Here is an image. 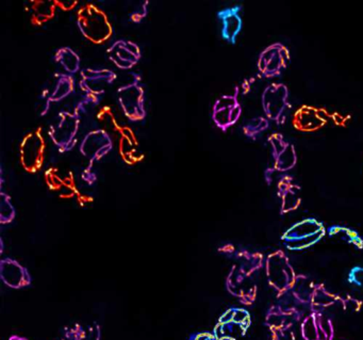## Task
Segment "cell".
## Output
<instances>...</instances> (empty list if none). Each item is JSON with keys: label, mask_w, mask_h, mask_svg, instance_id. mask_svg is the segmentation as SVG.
<instances>
[{"label": "cell", "mask_w": 363, "mask_h": 340, "mask_svg": "<svg viewBox=\"0 0 363 340\" xmlns=\"http://www.w3.org/2000/svg\"><path fill=\"white\" fill-rule=\"evenodd\" d=\"M75 91V79L69 74L56 75L52 80V84L43 91L44 107L41 116H46L52 104L60 103L69 97Z\"/></svg>", "instance_id": "obj_20"}, {"label": "cell", "mask_w": 363, "mask_h": 340, "mask_svg": "<svg viewBox=\"0 0 363 340\" xmlns=\"http://www.w3.org/2000/svg\"><path fill=\"white\" fill-rule=\"evenodd\" d=\"M277 195L280 199V214H288L298 209L301 204V189L290 175L278 182Z\"/></svg>", "instance_id": "obj_22"}, {"label": "cell", "mask_w": 363, "mask_h": 340, "mask_svg": "<svg viewBox=\"0 0 363 340\" xmlns=\"http://www.w3.org/2000/svg\"><path fill=\"white\" fill-rule=\"evenodd\" d=\"M45 154L46 141L41 127L26 133L20 146V161L23 169L30 174L38 173L43 167Z\"/></svg>", "instance_id": "obj_11"}, {"label": "cell", "mask_w": 363, "mask_h": 340, "mask_svg": "<svg viewBox=\"0 0 363 340\" xmlns=\"http://www.w3.org/2000/svg\"><path fill=\"white\" fill-rule=\"evenodd\" d=\"M339 305L344 312H358L363 306V302L350 295H339Z\"/></svg>", "instance_id": "obj_33"}, {"label": "cell", "mask_w": 363, "mask_h": 340, "mask_svg": "<svg viewBox=\"0 0 363 340\" xmlns=\"http://www.w3.org/2000/svg\"><path fill=\"white\" fill-rule=\"evenodd\" d=\"M350 116H344V114H341L340 112L330 114V121L335 126L345 127L347 123L350 122Z\"/></svg>", "instance_id": "obj_37"}, {"label": "cell", "mask_w": 363, "mask_h": 340, "mask_svg": "<svg viewBox=\"0 0 363 340\" xmlns=\"http://www.w3.org/2000/svg\"><path fill=\"white\" fill-rule=\"evenodd\" d=\"M0 276L6 286L22 289L31 284L28 270L14 259L6 258L0 263Z\"/></svg>", "instance_id": "obj_25"}, {"label": "cell", "mask_w": 363, "mask_h": 340, "mask_svg": "<svg viewBox=\"0 0 363 340\" xmlns=\"http://www.w3.org/2000/svg\"><path fill=\"white\" fill-rule=\"evenodd\" d=\"M347 280L352 287L363 291V267L361 265L352 267L348 272Z\"/></svg>", "instance_id": "obj_34"}, {"label": "cell", "mask_w": 363, "mask_h": 340, "mask_svg": "<svg viewBox=\"0 0 363 340\" xmlns=\"http://www.w3.org/2000/svg\"><path fill=\"white\" fill-rule=\"evenodd\" d=\"M261 105L267 120L277 125H284L291 110L288 87L277 82L267 86L261 95Z\"/></svg>", "instance_id": "obj_9"}, {"label": "cell", "mask_w": 363, "mask_h": 340, "mask_svg": "<svg viewBox=\"0 0 363 340\" xmlns=\"http://www.w3.org/2000/svg\"><path fill=\"white\" fill-rule=\"evenodd\" d=\"M327 235L326 227L314 218L303 219L289 227L281 236L286 250L301 252L315 246Z\"/></svg>", "instance_id": "obj_5"}, {"label": "cell", "mask_w": 363, "mask_h": 340, "mask_svg": "<svg viewBox=\"0 0 363 340\" xmlns=\"http://www.w3.org/2000/svg\"><path fill=\"white\" fill-rule=\"evenodd\" d=\"M101 327L97 323L86 327L76 324L67 329L65 340H101Z\"/></svg>", "instance_id": "obj_30"}, {"label": "cell", "mask_w": 363, "mask_h": 340, "mask_svg": "<svg viewBox=\"0 0 363 340\" xmlns=\"http://www.w3.org/2000/svg\"><path fill=\"white\" fill-rule=\"evenodd\" d=\"M307 314L301 310L284 303L274 304L267 310L265 324L269 329L294 327L296 323L301 322Z\"/></svg>", "instance_id": "obj_21"}, {"label": "cell", "mask_w": 363, "mask_h": 340, "mask_svg": "<svg viewBox=\"0 0 363 340\" xmlns=\"http://www.w3.org/2000/svg\"><path fill=\"white\" fill-rule=\"evenodd\" d=\"M239 92V87H235L233 94L222 95L214 103L212 120L223 133H226L230 127L237 124L241 118L242 106L238 99Z\"/></svg>", "instance_id": "obj_15"}, {"label": "cell", "mask_w": 363, "mask_h": 340, "mask_svg": "<svg viewBox=\"0 0 363 340\" xmlns=\"http://www.w3.org/2000/svg\"><path fill=\"white\" fill-rule=\"evenodd\" d=\"M55 60L69 75H74L79 72L80 65H82L79 55L71 48H62L57 50L55 54Z\"/></svg>", "instance_id": "obj_29"}, {"label": "cell", "mask_w": 363, "mask_h": 340, "mask_svg": "<svg viewBox=\"0 0 363 340\" xmlns=\"http://www.w3.org/2000/svg\"><path fill=\"white\" fill-rule=\"evenodd\" d=\"M329 237L347 246H354L357 250H362L363 239L354 229L344 225H333L327 229Z\"/></svg>", "instance_id": "obj_28"}, {"label": "cell", "mask_w": 363, "mask_h": 340, "mask_svg": "<svg viewBox=\"0 0 363 340\" xmlns=\"http://www.w3.org/2000/svg\"><path fill=\"white\" fill-rule=\"evenodd\" d=\"M235 259L226 278L227 290L243 305H252L258 295L256 276L265 265L264 256L259 252L242 250L235 252Z\"/></svg>", "instance_id": "obj_1"}, {"label": "cell", "mask_w": 363, "mask_h": 340, "mask_svg": "<svg viewBox=\"0 0 363 340\" xmlns=\"http://www.w3.org/2000/svg\"><path fill=\"white\" fill-rule=\"evenodd\" d=\"M269 127V121L267 120L265 116H256V118L248 121V122L244 125L242 131H243V133L246 137L252 140H256L258 139V137H260V135H262L265 131H267Z\"/></svg>", "instance_id": "obj_31"}, {"label": "cell", "mask_w": 363, "mask_h": 340, "mask_svg": "<svg viewBox=\"0 0 363 340\" xmlns=\"http://www.w3.org/2000/svg\"><path fill=\"white\" fill-rule=\"evenodd\" d=\"M271 331V340H296L293 327H282V329H273Z\"/></svg>", "instance_id": "obj_35"}, {"label": "cell", "mask_w": 363, "mask_h": 340, "mask_svg": "<svg viewBox=\"0 0 363 340\" xmlns=\"http://www.w3.org/2000/svg\"><path fill=\"white\" fill-rule=\"evenodd\" d=\"M303 340H335V325L328 316L320 312H310L301 322Z\"/></svg>", "instance_id": "obj_17"}, {"label": "cell", "mask_w": 363, "mask_h": 340, "mask_svg": "<svg viewBox=\"0 0 363 340\" xmlns=\"http://www.w3.org/2000/svg\"><path fill=\"white\" fill-rule=\"evenodd\" d=\"M330 122V112L325 108L303 105L294 112L292 125L301 133H314Z\"/></svg>", "instance_id": "obj_18"}, {"label": "cell", "mask_w": 363, "mask_h": 340, "mask_svg": "<svg viewBox=\"0 0 363 340\" xmlns=\"http://www.w3.org/2000/svg\"><path fill=\"white\" fill-rule=\"evenodd\" d=\"M62 340H65V339H62Z\"/></svg>", "instance_id": "obj_41"}, {"label": "cell", "mask_w": 363, "mask_h": 340, "mask_svg": "<svg viewBox=\"0 0 363 340\" xmlns=\"http://www.w3.org/2000/svg\"><path fill=\"white\" fill-rule=\"evenodd\" d=\"M89 102L86 99L76 106L73 111L63 110L57 116L56 121L50 125L48 135L52 143L58 148L59 152L67 153L75 148L78 142L82 118L80 112L84 104Z\"/></svg>", "instance_id": "obj_4"}, {"label": "cell", "mask_w": 363, "mask_h": 340, "mask_svg": "<svg viewBox=\"0 0 363 340\" xmlns=\"http://www.w3.org/2000/svg\"><path fill=\"white\" fill-rule=\"evenodd\" d=\"M96 118L103 126L101 129L107 131L110 136H116L118 153L127 165H135L144 158V155L139 150L137 136L130 127L121 124L120 121L114 116L111 107L105 106L101 108Z\"/></svg>", "instance_id": "obj_2"}, {"label": "cell", "mask_w": 363, "mask_h": 340, "mask_svg": "<svg viewBox=\"0 0 363 340\" xmlns=\"http://www.w3.org/2000/svg\"><path fill=\"white\" fill-rule=\"evenodd\" d=\"M116 80V74L108 69H84L80 72L79 87L89 103L96 104Z\"/></svg>", "instance_id": "obj_12"}, {"label": "cell", "mask_w": 363, "mask_h": 340, "mask_svg": "<svg viewBox=\"0 0 363 340\" xmlns=\"http://www.w3.org/2000/svg\"><path fill=\"white\" fill-rule=\"evenodd\" d=\"M218 18L222 24L220 35H222L223 39L227 43L235 45L237 43L238 37L243 28L241 6H235V7L220 10L218 13Z\"/></svg>", "instance_id": "obj_23"}, {"label": "cell", "mask_w": 363, "mask_h": 340, "mask_svg": "<svg viewBox=\"0 0 363 340\" xmlns=\"http://www.w3.org/2000/svg\"><path fill=\"white\" fill-rule=\"evenodd\" d=\"M9 340H29L26 337H22V336L13 335L9 338Z\"/></svg>", "instance_id": "obj_40"}, {"label": "cell", "mask_w": 363, "mask_h": 340, "mask_svg": "<svg viewBox=\"0 0 363 340\" xmlns=\"http://www.w3.org/2000/svg\"><path fill=\"white\" fill-rule=\"evenodd\" d=\"M113 148V140L109 133L104 129H95L86 133L80 144V153L84 158L88 159V167L82 173V180L93 185L96 180V175L93 172V167L96 161L101 160L107 156Z\"/></svg>", "instance_id": "obj_7"}, {"label": "cell", "mask_w": 363, "mask_h": 340, "mask_svg": "<svg viewBox=\"0 0 363 340\" xmlns=\"http://www.w3.org/2000/svg\"><path fill=\"white\" fill-rule=\"evenodd\" d=\"M189 340H216L213 333L209 331H201V333L193 334Z\"/></svg>", "instance_id": "obj_39"}, {"label": "cell", "mask_w": 363, "mask_h": 340, "mask_svg": "<svg viewBox=\"0 0 363 340\" xmlns=\"http://www.w3.org/2000/svg\"><path fill=\"white\" fill-rule=\"evenodd\" d=\"M25 9L33 26H43L56 16V0H31L25 3Z\"/></svg>", "instance_id": "obj_26"}, {"label": "cell", "mask_w": 363, "mask_h": 340, "mask_svg": "<svg viewBox=\"0 0 363 340\" xmlns=\"http://www.w3.org/2000/svg\"><path fill=\"white\" fill-rule=\"evenodd\" d=\"M44 180L48 189L56 193L60 199H76L82 207H86L88 204L93 202L90 195L84 194L78 188L75 175L69 170H62L57 167L50 168L46 170Z\"/></svg>", "instance_id": "obj_8"}, {"label": "cell", "mask_w": 363, "mask_h": 340, "mask_svg": "<svg viewBox=\"0 0 363 340\" xmlns=\"http://www.w3.org/2000/svg\"><path fill=\"white\" fill-rule=\"evenodd\" d=\"M118 99L125 116L133 122L144 120L146 116L144 89L139 77L118 89Z\"/></svg>", "instance_id": "obj_14"}, {"label": "cell", "mask_w": 363, "mask_h": 340, "mask_svg": "<svg viewBox=\"0 0 363 340\" xmlns=\"http://www.w3.org/2000/svg\"><path fill=\"white\" fill-rule=\"evenodd\" d=\"M264 268L267 283L277 293V299L286 295L297 278L288 255L282 250L271 253L265 257Z\"/></svg>", "instance_id": "obj_6"}, {"label": "cell", "mask_w": 363, "mask_h": 340, "mask_svg": "<svg viewBox=\"0 0 363 340\" xmlns=\"http://www.w3.org/2000/svg\"><path fill=\"white\" fill-rule=\"evenodd\" d=\"M78 29L91 43L101 45L111 39L113 27L105 11L94 4H86L77 11Z\"/></svg>", "instance_id": "obj_3"}, {"label": "cell", "mask_w": 363, "mask_h": 340, "mask_svg": "<svg viewBox=\"0 0 363 340\" xmlns=\"http://www.w3.org/2000/svg\"><path fill=\"white\" fill-rule=\"evenodd\" d=\"M291 62V54L289 48L281 43H274L267 46L259 55L258 67L259 74L262 77H279L288 69Z\"/></svg>", "instance_id": "obj_13"}, {"label": "cell", "mask_w": 363, "mask_h": 340, "mask_svg": "<svg viewBox=\"0 0 363 340\" xmlns=\"http://www.w3.org/2000/svg\"><path fill=\"white\" fill-rule=\"evenodd\" d=\"M252 316L245 308L231 307L218 318L213 333L216 340H239L247 334Z\"/></svg>", "instance_id": "obj_10"}, {"label": "cell", "mask_w": 363, "mask_h": 340, "mask_svg": "<svg viewBox=\"0 0 363 340\" xmlns=\"http://www.w3.org/2000/svg\"><path fill=\"white\" fill-rule=\"evenodd\" d=\"M335 304H339V295L330 292L324 284H316L310 303V310L323 312Z\"/></svg>", "instance_id": "obj_27"}, {"label": "cell", "mask_w": 363, "mask_h": 340, "mask_svg": "<svg viewBox=\"0 0 363 340\" xmlns=\"http://www.w3.org/2000/svg\"><path fill=\"white\" fill-rule=\"evenodd\" d=\"M267 142L271 148L273 158L272 169L280 173H286L294 169L297 163V154L294 146L280 133H272Z\"/></svg>", "instance_id": "obj_16"}, {"label": "cell", "mask_w": 363, "mask_h": 340, "mask_svg": "<svg viewBox=\"0 0 363 340\" xmlns=\"http://www.w3.org/2000/svg\"><path fill=\"white\" fill-rule=\"evenodd\" d=\"M315 285L307 276L297 275L296 280L291 290L280 299L286 297V303L284 304L297 308L301 312H303V307H309L310 309V303H311Z\"/></svg>", "instance_id": "obj_24"}, {"label": "cell", "mask_w": 363, "mask_h": 340, "mask_svg": "<svg viewBox=\"0 0 363 340\" xmlns=\"http://www.w3.org/2000/svg\"><path fill=\"white\" fill-rule=\"evenodd\" d=\"M57 7L65 12L72 11L78 6L77 0H56Z\"/></svg>", "instance_id": "obj_38"}, {"label": "cell", "mask_w": 363, "mask_h": 340, "mask_svg": "<svg viewBox=\"0 0 363 340\" xmlns=\"http://www.w3.org/2000/svg\"><path fill=\"white\" fill-rule=\"evenodd\" d=\"M16 209L12 205L11 199L7 193L0 194V223L10 224L16 219Z\"/></svg>", "instance_id": "obj_32"}, {"label": "cell", "mask_w": 363, "mask_h": 340, "mask_svg": "<svg viewBox=\"0 0 363 340\" xmlns=\"http://www.w3.org/2000/svg\"><path fill=\"white\" fill-rule=\"evenodd\" d=\"M109 60L120 70H130L139 63L141 50L135 42L120 40L107 50Z\"/></svg>", "instance_id": "obj_19"}, {"label": "cell", "mask_w": 363, "mask_h": 340, "mask_svg": "<svg viewBox=\"0 0 363 340\" xmlns=\"http://www.w3.org/2000/svg\"><path fill=\"white\" fill-rule=\"evenodd\" d=\"M148 6H150V1H140L137 8L131 12V22L135 23V24L141 23L147 16Z\"/></svg>", "instance_id": "obj_36"}]
</instances>
